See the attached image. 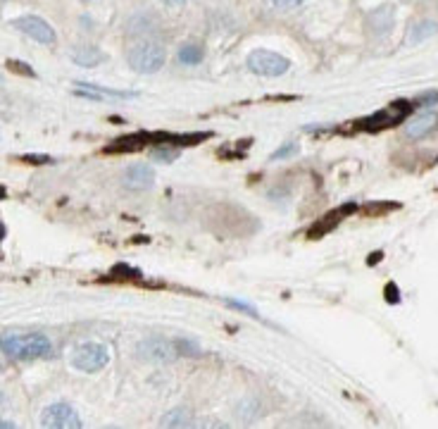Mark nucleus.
<instances>
[{
  "instance_id": "1",
  "label": "nucleus",
  "mask_w": 438,
  "mask_h": 429,
  "mask_svg": "<svg viewBox=\"0 0 438 429\" xmlns=\"http://www.w3.org/2000/svg\"><path fill=\"white\" fill-rule=\"evenodd\" d=\"M3 353L15 360H29V358H50L53 344L43 334H5L3 337Z\"/></svg>"
},
{
  "instance_id": "2",
  "label": "nucleus",
  "mask_w": 438,
  "mask_h": 429,
  "mask_svg": "<svg viewBox=\"0 0 438 429\" xmlns=\"http://www.w3.org/2000/svg\"><path fill=\"white\" fill-rule=\"evenodd\" d=\"M127 63L134 72L153 74L162 70V65L167 63V53H164V48L157 41H141V43L129 48Z\"/></svg>"
},
{
  "instance_id": "3",
  "label": "nucleus",
  "mask_w": 438,
  "mask_h": 429,
  "mask_svg": "<svg viewBox=\"0 0 438 429\" xmlns=\"http://www.w3.org/2000/svg\"><path fill=\"white\" fill-rule=\"evenodd\" d=\"M70 363L79 372H98L110 363V351L102 344H93V341L81 344L72 351Z\"/></svg>"
},
{
  "instance_id": "4",
  "label": "nucleus",
  "mask_w": 438,
  "mask_h": 429,
  "mask_svg": "<svg viewBox=\"0 0 438 429\" xmlns=\"http://www.w3.org/2000/svg\"><path fill=\"white\" fill-rule=\"evenodd\" d=\"M412 105L415 103H410V100H395V103L391 107H386V110H379V112H374L372 117L360 120V129H365V132L391 129L395 125H400V122L412 112Z\"/></svg>"
},
{
  "instance_id": "5",
  "label": "nucleus",
  "mask_w": 438,
  "mask_h": 429,
  "mask_svg": "<svg viewBox=\"0 0 438 429\" xmlns=\"http://www.w3.org/2000/svg\"><path fill=\"white\" fill-rule=\"evenodd\" d=\"M291 63L274 51H252L248 55V70L260 77H282L289 72Z\"/></svg>"
},
{
  "instance_id": "6",
  "label": "nucleus",
  "mask_w": 438,
  "mask_h": 429,
  "mask_svg": "<svg viewBox=\"0 0 438 429\" xmlns=\"http://www.w3.org/2000/svg\"><path fill=\"white\" fill-rule=\"evenodd\" d=\"M41 425L48 429H81V418L70 403H58L48 406L43 415H41Z\"/></svg>"
},
{
  "instance_id": "7",
  "label": "nucleus",
  "mask_w": 438,
  "mask_h": 429,
  "mask_svg": "<svg viewBox=\"0 0 438 429\" xmlns=\"http://www.w3.org/2000/svg\"><path fill=\"white\" fill-rule=\"evenodd\" d=\"M12 26H15L17 31H22L24 36L33 38L36 43H43V46H53L58 36H55V29L50 24L46 22V19H41L36 15H24V17H17L12 19Z\"/></svg>"
},
{
  "instance_id": "8",
  "label": "nucleus",
  "mask_w": 438,
  "mask_h": 429,
  "mask_svg": "<svg viewBox=\"0 0 438 429\" xmlns=\"http://www.w3.org/2000/svg\"><path fill=\"white\" fill-rule=\"evenodd\" d=\"M136 353H139L143 360H155V363H174V360L179 358L176 344L167 341V339H160V337L141 341L139 346H136Z\"/></svg>"
},
{
  "instance_id": "9",
  "label": "nucleus",
  "mask_w": 438,
  "mask_h": 429,
  "mask_svg": "<svg viewBox=\"0 0 438 429\" xmlns=\"http://www.w3.org/2000/svg\"><path fill=\"white\" fill-rule=\"evenodd\" d=\"M122 181H124L127 189L132 191H143V189H153L155 186V169L148 167V165H141V162H136V165H129L124 176H122Z\"/></svg>"
},
{
  "instance_id": "10",
  "label": "nucleus",
  "mask_w": 438,
  "mask_h": 429,
  "mask_svg": "<svg viewBox=\"0 0 438 429\" xmlns=\"http://www.w3.org/2000/svg\"><path fill=\"white\" fill-rule=\"evenodd\" d=\"M155 143V134H148V132H136V134H129V136H122L107 146L105 151L107 153H132V151H141L143 146H153Z\"/></svg>"
},
{
  "instance_id": "11",
  "label": "nucleus",
  "mask_w": 438,
  "mask_h": 429,
  "mask_svg": "<svg viewBox=\"0 0 438 429\" xmlns=\"http://www.w3.org/2000/svg\"><path fill=\"white\" fill-rule=\"evenodd\" d=\"M438 125V115L434 110H427V112H422V115H417L415 120H410L407 122V127H405V136L407 139H422V136H427L431 129H436Z\"/></svg>"
},
{
  "instance_id": "12",
  "label": "nucleus",
  "mask_w": 438,
  "mask_h": 429,
  "mask_svg": "<svg viewBox=\"0 0 438 429\" xmlns=\"http://www.w3.org/2000/svg\"><path fill=\"white\" fill-rule=\"evenodd\" d=\"M70 58L79 67H98V65H102V60H105V53H102L98 46L84 43V46H74L72 53H70Z\"/></svg>"
},
{
  "instance_id": "13",
  "label": "nucleus",
  "mask_w": 438,
  "mask_h": 429,
  "mask_svg": "<svg viewBox=\"0 0 438 429\" xmlns=\"http://www.w3.org/2000/svg\"><path fill=\"white\" fill-rule=\"evenodd\" d=\"M79 91H74L77 95H86L91 100H105V98H136V91H112V88H100L93 84H77Z\"/></svg>"
},
{
  "instance_id": "14",
  "label": "nucleus",
  "mask_w": 438,
  "mask_h": 429,
  "mask_svg": "<svg viewBox=\"0 0 438 429\" xmlns=\"http://www.w3.org/2000/svg\"><path fill=\"white\" fill-rule=\"evenodd\" d=\"M393 5H381L379 10L369 12V29H372L376 36H383L388 29L393 26Z\"/></svg>"
},
{
  "instance_id": "15",
  "label": "nucleus",
  "mask_w": 438,
  "mask_h": 429,
  "mask_svg": "<svg viewBox=\"0 0 438 429\" xmlns=\"http://www.w3.org/2000/svg\"><path fill=\"white\" fill-rule=\"evenodd\" d=\"M153 17H150V12H136L132 15V19L127 22V31L129 36H139V33H150L153 31Z\"/></svg>"
},
{
  "instance_id": "16",
  "label": "nucleus",
  "mask_w": 438,
  "mask_h": 429,
  "mask_svg": "<svg viewBox=\"0 0 438 429\" xmlns=\"http://www.w3.org/2000/svg\"><path fill=\"white\" fill-rule=\"evenodd\" d=\"M434 33H438V22H434V19H422V22H417L412 26V31H410V36H407V43H422L424 38L434 36Z\"/></svg>"
},
{
  "instance_id": "17",
  "label": "nucleus",
  "mask_w": 438,
  "mask_h": 429,
  "mask_svg": "<svg viewBox=\"0 0 438 429\" xmlns=\"http://www.w3.org/2000/svg\"><path fill=\"white\" fill-rule=\"evenodd\" d=\"M201 60H203V48H201V46H196V43H183V46L179 48V63H181V65L193 67V65H201Z\"/></svg>"
},
{
  "instance_id": "18",
  "label": "nucleus",
  "mask_w": 438,
  "mask_h": 429,
  "mask_svg": "<svg viewBox=\"0 0 438 429\" xmlns=\"http://www.w3.org/2000/svg\"><path fill=\"white\" fill-rule=\"evenodd\" d=\"M188 425H191V413L186 408H174L162 420V427H188Z\"/></svg>"
},
{
  "instance_id": "19",
  "label": "nucleus",
  "mask_w": 438,
  "mask_h": 429,
  "mask_svg": "<svg viewBox=\"0 0 438 429\" xmlns=\"http://www.w3.org/2000/svg\"><path fill=\"white\" fill-rule=\"evenodd\" d=\"M181 155V148L169 146V143H157L153 146V160L157 162H174Z\"/></svg>"
},
{
  "instance_id": "20",
  "label": "nucleus",
  "mask_w": 438,
  "mask_h": 429,
  "mask_svg": "<svg viewBox=\"0 0 438 429\" xmlns=\"http://www.w3.org/2000/svg\"><path fill=\"white\" fill-rule=\"evenodd\" d=\"M139 277H141V272L129 268L124 263L114 265V268L110 270V279H114V282H132V279H139Z\"/></svg>"
},
{
  "instance_id": "21",
  "label": "nucleus",
  "mask_w": 438,
  "mask_h": 429,
  "mask_svg": "<svg viewBox=\"0 0 438 429\" xmlns=\"http://www.w3.org/2000/svg\"><path fill=\"white\" fill-rule=\"evenodd\" d=\"M176 349H179V356L181 358H198L201 356V346L193 344V341H188V339H176Z\"/></svg>"
},
{
  "instance_id": "22",
  "label": "nucleus",
  "mask_w": 438,
  "mask_h": 429,
  "mask_svg": "<svg viewBox=\"0 0 438 429\" xmlns=\"http://www.w3.org/2000/svg\"><path fill=\"white\" fill-rule=\"evenodd\" d=\"M298 153V143L296 141H286L282 148H277V151L272 153V160H286L291 158V155Z\"/></svg>"
},
{
  "instance_id": "23",
  "label": "nucleus",
  "mask_w": 438,
  "mask_h": 429,
  "mask_svg": "<svg viewBox=\"0 0 438 429\" xmlns=\"http://www.w3.org/2000/svg\"><path fill=\"white\" fill-rule=\"evenodd\" d=\"M224 303H227L229 308H234V310H238V312H245V315H250V317H260V315H257V310L252 308V305L243 303V301H234V298H224Z\"/></svg>"
},
{
  "instance_id": "24",
  "label": "nucleus",
  "mask_w": 438,
  "mask_h": 429,
  "mask_svg": "<svg viewBox=\"0 0 438 429\" xmlns=\"http://www.w3.org/2000/svg\"><path fill=\"white\" fill-rule=\"evenodd\" d=\"M436 103H438V91H431V93H422L420 98L415 100V105H422V107H427V110H429L431 105H436Z\"/></svg>"
},
{
  "instance_id": "25",
  "label": "nucleus",
  "mask_w": 438,
  "mask_h": 429,
  "mask_svg": "<svg viewBox=\"0 0 438 429\" xmlns=\"http://www.w3.org/2000/svg\"><path fill=\"white\" fill-rule=\"evenodd\" d=\"M8 70H17V74H24V77H36V72H33L29 65L17 63V60H10V63H8Z\"/></svg>"
},
{
  "instance_id": "26",
  "label": "nucleus",
  "mask_w": 438,
  "mask_h": 429,
  "mask_svg": "<svg viewBox=\"0 0 438 429\" xmlns=\"http://www.w3.org/2000/svg\"><path fill=\"white\" fill-rule=\"evenodd\" d=\"M22 160L29 162V165H50V162H55L50 155H24Z\"/></svg>"
},
{
  "instance_id": "27",
  "label": "nucleus",
  "mask_w": 438,
  "mask_h": 429,
  "mask_svg": "<svg viewBox=\"0 0 438 429\" xmlns=\"http://www.w3.org/2000/svg\"><path fill=\"white\" fill-rule=\"evenodd\" d=\"M274 8H282V10H291V8H298V5H303L305 0H269Z\"/></svg>"
},
{
  "instance_id": "28",
  "label": "nucleus",
  "mask_w": 438,
  "mask_h": 429,
  "mask_svg": "<svg viewBox=\"0 0 438 429\" xmlns=\"http://www.w3.org/2000/svg\"><path fill=\"white\" fill-rule=\"evenodd\" d=\"M386 298H388V303H400L398 286H395V284H388V286H386Z\"/></svg>"
},
{
  "instance_id": "29",
  "label": "nucleus",
  "mask_w": 438,
  "mask_h": 429,
  "mask_svg": "<svg viewBox=\"0 0 438 429\" xmlns=\"http://www.w3.org/2000/svg\"><path fill=\"white\" fill-rule=\"evenodd\" d=\"M164 5H183L186 0H162Z\"/></svg>"
}]
</instances>
